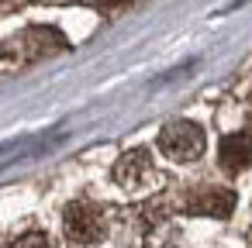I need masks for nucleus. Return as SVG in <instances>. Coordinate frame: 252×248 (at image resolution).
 Instances as JSON below:
<instances>
[{"label": "nucleus", "instance_id": "obj_3", "mask_svg": "<svg viewBox=\"0 0 252 248\" xmlns=\"http://www.w3.org/2000/svg\"><path fill=\"white\" fill-rule=\"evenodd\" d=\"M114 179L125 190H145V186H152L159 179V172H156V162H152V155L145 148H131V152H125L118 159Z\"/></svg>", "mask_w": 252, "mask_h": 248}, {"label": "nucleus", "instance_id": "obj_4", "mask_svg": "<svg viewBox=\"0 0 252 248\" xmlns=\"http://www.w3.org/2000/svg\"><path fill=\"white\" fill-rule=\"evenodd\" d=\"M218 162L224 172H242L245 165H252V128H242L235 135H224L218 145Z\"/></svg>", "mask_w": 252, "mask_h": 248}, {"label": "nucleus", "instance_id": "obj_2", "mask_svg": "<svg viewBox=\"0 0 252 248\" xmlns=\"http://www.w3.org/2000/svg\"><path fill=\"white\" fill-rule=\"evenodd\" d=\"M63 224H66L69 241H76V245H97L104 238V210L90 200L69 203L63 214Z\"/></svg>", "mask_w": 252, "mask_h": 248}, {"label": "nucleus", "instance_id": "obj_6", "mask_svg": "<svg viewBox=\"0 0 252 248\" xmlns=\"http://www.w3.org/2000/svg\"><path fill=\"white\" fill-rule=\"evenodd\" d=\"M11 248H52V245H49V234L28 231V234H21L18 241H11Z\"/></svg>", "mask_w": 252, "mask_h": 248}, {"label": "nucleus", "instance_id": "obj_5", "mask_svg": "<svg viewBox=\"0 0 252 248\" xmlns=\"http://www.w3.org/2000/svg\"><path fill=\"white\" fill-rule=\"evenodd\" d=\"M235 207V193L231 190H218V186H204L187 200L190 214H211V217H228Z\"/></svg>", "mask_w": 252, "mask_h": 248}, {"label": "nucleus", "instance_id": "obj_7", "mask_svg": "<svg viewBox=\"0 0 252 248\" xmlns=\"http://www.w3.org/2000/svg\"><path fill=\"white\" fill-rule=\"evenodd\" d=\"M107 4H114V0H107Z\"/></svg>", "mask_w": 252, "mask_h": 248}, {"label": "nucleus", "instance_id": "obj_1", "mask_svg": "<svg viewBox=\"0 0 252 248\" xmlns=\"http://www.w3.org/2000/svg\"><path fill=\"white\" fill-rule=\"evenodd\" d=\"M159 152L173 162H193L204 155V131L193 121H173L159 131Z\"/></svg>", "mask_w": 252, "mask_h": 248}]
</instances>
